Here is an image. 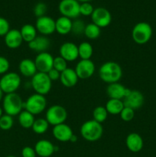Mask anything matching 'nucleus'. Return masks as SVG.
Here are the masks:
<instances>
[{
  "mask_svg": "<svg viewBox=\"0 0 156 157\" xmlns=\"http://www.w3.org/2000/svg\"><path fill=\"white\" fill-rule=\"evenodd\" d=\"M99 76L108 84L119 82L122 77V67L115 61H106L99 67Z\"/></svg>",
  "mask_w": 156,
  "mask_h": 157,
  "instance_id": "1",
  "label": "nucleus"
},
{
  "mask_svg": "<svg viewBox=\"0 0 156 157\" xmlns=\"http://www.w3.org/2000/svg\"><path fill=\"white\" fill-rule=\"evenodd\" d=\"M80 135L88 142H96L101 139L103 134V127L102 124L96 122L94 120L85 121L81 125Z\"/></svg>",
  "mask_w": 156,
  "mask_h": 157,
  "instance_id": "2",
  "label": "nucleus"
},
{
  "mask_svg": "<svg viewBox=\"0 0 156 157\" xmlns=\"http://www.w3.org/2000/svg\"><path fill=\"white\" fill-rule=\"evenodd\" d=\"M23 104L24 101L19 94L17 93L8 94L5 95L2 100L3 111L6 114L12 117L17 116L24 110Z\"/></svg>",
  "mask_w": 156,
  "mask_h": 157,
  "instance_id": "3",
  "label": "nucleus"
},
{
  "mask_svg": "<svg viewBox=\"0 0 156 157\" xmlns=\"http://www.w3.org/2000/svg\"><path fill=\"white\" fill-rule=\"evenodd\" d=\"M47 99L44 95L39 94H33L24 101L23 108L34 116L44 112L47 107Z\"/></svg>",
  "mask_w": 156,
  "mask_h": 157,
  "instance_id": "4",
  "label": "nucleus"
},
{
  "mask_svg": "<svg viewBox=\"0 0 156 157\" xmlns=\"http://www.w3.org/2000/svg\"><path fill=\"white\" fill-rule=\"evenodd\" d=\"M151 36L152 28L149 23L145 21L138 22L132 30V38L138 44H145L150 41Z\"/></svg>",
  "mask_w": 156,
  "mask_h": 157,
  "instance_id": "5",
  "label": "nucleus"
},
{
  "mask_svg": "<svg viewBox=\"0 0 156 157\" xmlns=\"http://www.w3.org/2000/svg\"><path fill=\"white\" fill-rule=\"evenodd\" d=\"M31 86L35 93L45 96L51 90L52 81L49 78L47 74L37 72L32 78Z\"/></svg>",
  "mask_w": 156,
  "mask_h": 157,
  "instance_id": "6",
  "label": "nucleus"
},
{
  "mask_svg": "<svg viewBox=\"0 0 156 157\" xmlns=\"http://www.w3.org/2000/svg\"><path fill=\"white\" fill-rule=\"evenodd\" d=\"M21 84V77L16 72H7L0 79V88L6 94L16 93Z\"/></svg>",
  "mask_w": 156,
  "mask_h": 157,
  "instance_id": "7",
  "label": "nucleus"
},
{
  "mask_svg": "<svg viewBox=\"0 0 156 157\" xmlns=\"http://www.w3.org/2000/svg\"><path fill=\"white\" fill-rule=\"evenodd\" d=\"M45 119L53 127L64 124L67 119V111L61 105L55 104L50 106L46 111Z\"/></svg>",
  "mask_w": 156,
  "mask_h": 157,
  "instance_id": "8",
  "label": "nucleus"
},
{
  "mask_svg": "<svg viewBox=\"0 0 156 157\" xmlns=\"http://www.w3.org/2000/svg\"><path fill=\"white\" fill-rule=\"evenodd\" d=\"M80 3L77 0H61L58 5V10L62 16L70 19H76L80 14Z\"/></svg>",
  "mask_w": 156,
  "mask_h": 157,
  "instance_id": "9",
  "label": "nucleus"
},
{
  "mask_svg": "<svg viewBox=\"0 0 156 157\" xmlns=\"http://www.w3.org/2000/svg\"><path fill=\"white\" fill-rule=\"evenodd\" d=\"M92 22L98 27L106 28L110 25L112 21V15L110 11L103 7H98L94 9L91 15Z\"/></svg>",
  "mask_w": 156,
  "mask_h": 157,
  "instance_id": "10",
  "label": "nucleus"
},
{
  "mask_svg": "<svg viewBox=\"0 0 156 157\" xmlns=\"http://www.w3.org/2000/svg\"><path fill=\"white\" fill-rule=\"evenodd\" d=\"M74 70L79 79L86 80L90 78L94 75L96 67L91 59L80 60L77 62Z\"/></svg>",
  "mask_w": 156,
  "mask_h": 157,
  "instance_id": "11",
  "label": "nucleus"
},
{
  "mask_svg": "<svg viewBox=\"0 0 156 157\" xmlns=\"http://www.w3.org/2000/svg\"><path fill=\"white\" fill-rule=\"evenodd\" d=\"M35 28L41 35H50L55 32V20L47 15L40 17L37 18Z\"/></svg>",
  "mask_w": 156,
  "mask_h": 157,
  "instance_id": "12",
  "label": "nucleus"
},
{
  "mask_svg": "<svg viewBox=\"0 0 156 157\" xmlns=\"http://www.w3.org/2000/svg\"><path fill=\"white\" fill-rule=\"evenodd\" d=\"M125 107L132 110H139L145 103V98L141 91L138 90H131L129 94L122 100Z\"/></svg>",
  "mask_w": 156,
  "mask_h": 157,
  "instance_id": "13",
  "label": "nucleus"
},
{
  "mask_svg": "<svg viewBox=\"0 0 156 157\" xmlns=\"http://www.w3.org/2000/svg\"><path fill=\"white\" fill-rule=\"evenodd\" d=\"M54 58L47 52L38 54L34 60L38 72L47 74L50 69L53 68Z\"/></svg>",
  "mask_w": 156,
  "mask_h": 157,
  "instance_id": "14",
  "label": "nucleus"
},
{
  "mask_svg": "<svg viewBox=\"0 0 156 157\" xmlns=\"http://www.w3.org/2000/svg\"><path fill=\"white\" fill-rule=\"evenodd\" d=\"M60 56L65 59L67 62L74 61L79 58L78 46L71 41L63 43L59 48Z\"/></svg>",
  "mask_w": 156,
  "mask_h": 157,
  "instance_id": "15",
  "label": "nucleus"
},
{
  "mask_svg": "<svg viewBox=\"0 0 156 157\" xmlns=\"http://www.w3.org/2000/svg\"><path fill=\"white\" fill-rule=\"evenodd\" d=\"M131 89L125 87L119 82L108 84L106 87V94L110 99L123 100L129 94Z\"/></svg>",
  "mask_w": 156,
  "mask_h": 157,
  "instance_id": "16",
  "label": "nucleus"
},
{
  "mask_svg": "<svg viewBox=\"0 0 156 157\" xmlns=\"http://www.w3.org/2000/svg\"><path fill=\"white\" fill-rule=\"evenodd\" d=\"M52 134L57 140L61 143H66L70 142L73 132L70 126L64 123V124L54 126L52 130Z\"/></svg>",
  "mask_w": 156,
  "mask_h": 157,
  "instance_id": "17",
  "label": "nucleus"
},
{
  "mask_svg": "<svg viewBox=\"0 0 156 157\" xmlns=\"http://www.w3.org/2000/svg\"><path fill=\"white\" fill-rule=\"evenodd\" d=\"M28 48L38 54L47 52L50 47V40L44 35H38L31 42L28 43Z\"/></svg>",
  "mask_w": 156,
  "mask_h": 157,
  "instance_id": "18",
  "label": "nucleus"
},
{
  "mask_svg": "<svg viewBox=\"0 0 156 157\" xmlns=\"http://www.w3.org/2000/svg\"><path fill=\"white\" fill-rule=\"evenodd\" d=\"M4 41L6 45L10 49L18 48L24 41L20 30L15 29L9 30V32L4 36Z\"/></svg>",
  "mask_w": 156,
  "mask_h": 157,
  "instance_id": "19",
  "label": "nucleus"
},
{
  "mask_svg": "<svg viewBox=\"0 0 156 157\" xmlns=\"http://www.w3.org/2000/svg\"><path fill=\"white\" fill-rule=\"evenodd\" d=\"M55 146L47 140H40L35 144V150L37 156L40 157H50L55 153Z\"/></svg>",
  "mask_w": 156,
  "mask_h": 157,
  "instance_id": "20",
  "label": "nucleus"
},
{
  "mask_svg": "<svg viewBox=\"0 0 156 157\" xmlns=\"http://www.w3.org/2000/svg\"><path fill=\"white\" fill-rule=\"evenodd\" d=\"M125 145L132 153H139L143 148V139L139 133H131L126 136Z\"/></svg>",
  "mask_w": 156,
  "mask_h": 157,
  "instance_id": "21",
  "label": "nucleus"
},
{
  "mask_svg": "<svg viewBox=\"0 0 156 157\" xmlns=\"http://www.w3.org/2000/svg\"><path fill=\"white\" fill-rule=\"evenodd\" d=\"M20 74L25 78H32L38 72L34 60L30 58H24L18 64Z\"/></svg>",
  "mask_w": 156,
  "mask_h": 157,
  "instance_id": "22",
  "label": "nucleus"
},
{
  "mask_svg": "<svg viewBox=\"0 0 156 157\" xmlns=\"http://www.w3.org/2000/svg\"><path fill=\"white\" fill-rule=\"evenodd\" d=\"M78 80H79V78H78V76L74 69L67 67L66 70H64V71L61 73L60 81H61L63 86H64L65 87L70 88V87H74L77 84Z\"/></svg>",
  "mask_w": 156,
  "mask_h": 157,
  "instance_id": "23",
  "label": "nucleus"
},
{
  "mask_svg": "<svg viewBox=\"0 0 156 157\" xmlns=\"http://www.w3.org/2000/svg\"><path fill=\"white\" fill-rule=\"evenodd\" d=\"M72 22V19L61 15L55 20V32L61 35H68L71 32Z\"/></svg>",
  "mask_w": 156,
  "mask_h": 157,
  "instance_id": "24",
  "label": "nucleus"
},
{
  "mask_svg": "<svg viewBox=\"0 0 156 157\" xmlns=\"http://www.w3.org/2000/svg\"><path fill=\"white\" fill-rule=\"evenodd\" d=\"M20 32H21L23 41L27 43L31 42L32 40H34L38 36L37 35L38 31H37L35 26L32 24L24 25L20 29Z\"/></svg>",
  "mask_w": 156,
  "mask_h": 157,
  "instance_id": "25",
  "label": "nucleus"
},
{
  "mask_svg": "<svg viewBox=\"0 0 156 157\" xmlns=\"http://www.w3.org/2000/svg\"><path fill=\"white\" fill-rule=\"evenodd\" d=\"M124 107L122 100L118 99H109L105 106L109 114L112 115H119Z\"/></svg>",
  "mask_w": 156,
  "mask_h": 157,
  "instance_id": "26",
  "label": "nucleus"
},
{
  "mask_svg": "<svg viewBox=\"0 0 156 157\" xmlns=\"http://www.w3.org/2000/svg\"><path fill=\"white\" fill-rule=\"evenodd\" d=\"M18 116V123L24 129H32V125L35 121V116L25 110H23Z\"/></svg>",
  "mask_w": 156,
  "mask_h": 157,
  "instance_id": "27",
  "label": "nucleus"
},
{
  "mask_svg": "<svg viewBox=\"0 0 156 157\" xmlns=\"http://www.w3.org/2000/svg\"><path fill=\"white\" fill-rule=\"evenodd\" d=\"M78 54L81 60L91 59L93 54V48L90 42L83 41L78 45Z\"/></svg>",
  "mask_w": 156,
  "mask_h": 157,
  "instance_id": "28",
  "label": "nucleus"
},
{
  "mask_svg": "<svg viewBox=\"0 0 156 157\" xmlns=\"http://www.w3.org/2000/svg\"><path fill=\"white\" fill-rule=\"evenodd\" d=\"M49 126L50 124H48L45 118H38V119H35V122L32 125V130L36 134L41 135L47 131Z\"/></svg>",
  "mask_w": 156,
  "mask_h": 157,
  "instance_id": "29",
  "label": "nucleus"
},
{
  "mask_svg": "<svg viewBox=\"0 0 156 157\" xmlns=\"http://www.w3.org/2000/svg\"><path fill=\"white\" fill-rule=\"evenodd\" d=\"M101 29L93 22L86 25L84 35L90 40H95L100 36Z\"/></svg>",
  "mask_w": 156,
  "mask_h": 157,
  "instance_id": "30",
  "label": "nucleus"
},
{
  "mask_svg": "<svg viewBox=\"0 0 156 157\" xmlns=\"http://www.w3.org/2000/svg\"><path fill=\"white\" fill-rule=\"evenodd\" d=\"M108 115L109 113L105 107L98 106V107H95L93 111V120L99 124H102L106 121Z\"/></svg>",
  "mask_w": 156,
  "mask_h": 157,
  "instance_id": "31",
  "label": "nucleus"
},
{
  "mask_svg": "<svg viewBox=\"0 0 156 157\" xmlns=\"http://www.w3.org/2000/svg\"><path fill=\"white\" fill-rule=\"evenodd\" d=\"M14 125L13 117L8 114H3L0 117V129L4 131L11 130Z\"/></svg>",
  "mask_w": 156,
  "mask_h": 157,
  "instance_id": "32",
  "label": "nucleus"
},
{
  "mask_svg": "<svg viewBox=\"0 0 156 157\" xmlns=\"http://www.w3.org/2000/svg\"><path fill=\"white\" fill-rule=\"evenodd\" d=\"M86 25L84 21L81 19H76L72 22V30L71 32L74 35H81L84 34V30H85Z\"/></svg>",
  "mask_w": 156,
  "mask_h": 157,
  "instance_id": "33",
  "label": "nucleus"
},
{
  "mask_svg": "<svg viewBox=\"0 0 156 157\" xmlns=\"http://www.w3.org/2000/svg\"><path fill=\"white\" fill-rule=\"evenodd\" d=\"M67 61L65 59L59 56L55 57L54 58V64H53V68L56 69L57 71H58L59 72L64 71V70L67 68Z\"/></svg>",
  "mask_w": 156,
  "mask_h": 157,
  "instance_id": "34",
  "label": "nucleus"
},
{
  "mask_svg": "<svg viewBox=\"0 0 156 157\" xmlns=\"http://www.w3.org/2000/svg\"><path fill=\"white\" fill-rule=\"evenodd\" d=\"M119 116H120L122 121H125V122H129L134 118L135 110L129 108V107H124L121 113H119Z\"/></svg>",
  "mask_w": 156,
  "mask_h": 157,
  "instance_id": "35",
  "label": "nucleus"
},
{
  "mask_svg": "<svg viewBox=\"0 0 156 157\" xmlns=\"http://www.w3.org/2000/svg\"><path fill=\"white\" fill-rule=\"evenodd\" d=\"M47 7L46 6V4H44V2H38L37 3L33 9V12L34 15L37 17V18H40V17H42L46 15V12H47Z\"/></svg>",
  "mask_w": 156,
  "mask_h": 157,
  "instance_id": "36",
  "label": "nucleus"
},
{
  "mask_svg": "<svg viewBox=\"0 0 156 157\" xmlns=\"http://www.w3.org/2000/svg\"><path fill=\"white\" fill-rule=\"evenodd\" d=\"M94 8L90 2H83L80 6V14L84 16H91Z\"/></svg>",
  "mask_w": 156,
  "mask_h": 157,
  "instance_id": "37",
  "label": "nucleus"
},
{
  "mask_svg": "<svg viewBox=\"0 0 156 157\" xmlns=\"http://www.w3.org/2000/svg\"><path fill=\"white\" fill-rule=\"evenodd\" d=\"M10 29V25L8 20L0 17V36H5Z\"/></svg>",
  "mask_w": 156,
  "mask_h": 157,
  "instance_id": "38",
  "label": "nucleus"
},
{
  "mask_svg": "<svg viewBox=\"0 0 156 157\" xmlns=\"http://www.w3.org/2000/svg\"><path fill=\"white\" fill-rule=\"evenodd\" d=\"M10 63L6 58L0 56V75H3L9 72Z\"/></svg>",
  "mask_w": 156,
  "mask_h": 157,
  "instance_id": "39",
  "label": "nucleus"
},
{
  "mask_svg": "<svg viewBox=\"0 0 156 157\" xmlns=\"http://www.w3.org/2000/svg\"><path fill=\"white\" fill-rule=\"evenodd\" d=\"M35 148L31 147H24L21 150V156L22 157H36Z\"/></svg>",
  "mask_w": 156,
  "mask_h": 157,
  "instance_id": "40",
  "label": "nucleus"
},
{
  "mask_svg": "<svg viewBox=\"0 0 156 157\" xmlns=\"http://www.w3.org/2000/svg\"><path fill=\"white\" fill-rule=\"evenodd\" d=\"M47 75H48L49 78L50 79V81L53 82V81H57L58 80H60V77H61V72H59L58 71H57L56 69L52 68L47 72Z\"/></svg>",
  "mask_w": 156,
  "mask_h": 157,
  "instance_id": "41",
  "label": "nucleus"
},
{
  "mask_svg": "<svg viewBox=\"0 0 156 157\" xmlns=\"http://www.w3.org/2000/svg\"><path fill=\"white\" fill-rule=\"evenodd\" d=\"M77 140H78L77 136H76V134H74V133H73V136H72L71 138H70V142H71V143H76V141H77Z\"/></svg>",
  "mask_w": 156,
  "mask_h": 157,
  "instance_id": "42",
  "label": "nucleus"
},
{
  "mask_svg": "<svg viewBox=\"0 0 156 157\" xmlns=\"http://www.w3.org/2000/svg\"><path fill=\"white\" fill-rule=\"evenodd\" d=\"M4 98V92L2 91L1 88H0V101H2Z\"/></svg>",
  "mask_w": 156,
  "mask_h": 157,
  "instance_id": "43",
  "label": "nucleus"
},
{
  "mask_svg": "<svg viewBox=\"0 0 156 157\" xmlns=\"http://www.w3.org/2000/svg\"><path fill=\"white\" fill-rule=\"evenodd\" d=\"M79 2H90V1H92V0H77Z\"/></svg>",
  "mask_w": 156,
  "mask_h": 157,
  "instance_id": "44",
  "label": "nucleus"
},
{
  "mask_svg": "<svg viewBox=\"0 0 156 157\" xmlns=\"http://www.w3.org/2000/svg\"><path fill=\"white\" fill-rule=\"evenodd\" d=\"M3 115V109L0 107V117Z\"/></svg>",
  "mask_w": 156,
  "mask_h": 157,
  "instance_id": "45",
  "label": "nucleus"
},
{
  "mask_svg": "<svg viewBox=\"0 0 156 157\" xmlns=\"http://www.w3.org/2000/svg\"><path fill=\"white\" fill-rule=\"evenodd\" d=\"M6 157H17V156H8Z\"/></svg>",
  "mask_w": 156,
  "mask_h": 157,
  "instance_id": "46",
  "label": "nucleus"
}]
</instances>
